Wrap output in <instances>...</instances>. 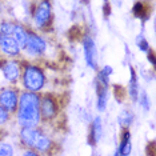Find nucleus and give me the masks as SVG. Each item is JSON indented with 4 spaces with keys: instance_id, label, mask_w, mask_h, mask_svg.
Instances as JSON below:
<instances>
[{
    "instance_id": "23",
    "label": "nucleus",
    "mask_w": 156,
    "mask_h": 156,
    "mask_svg": "<svg viewBox=\"0 0 156 156\" xmlns=\"http://www.w3.org/2000/svg\"><path fill=\"white\" fill-rule=\"evenodd\" d=\"M140 103H141V105H143L144 109H148V98H147V95H145V94H141Z\"/></svg>"
},
{
    "instance_id": "17",
    "label": "nucleus",
    "mask_w": 156,
    "mask_h": 156,
    "mask_svg": "<svg viewBox=\"0 0 156 156\" xmlns=\"http://www.w3.org/2000/svg\"><path fill=\"white\" fill-rule=\"evenodd\" d=\"M133 122V113L129 111H123L119 115V123L122 127H129Z\"/></svg>"
},
{
    "instance_id": "25",
    "label": "nucleus",
    "mask_w": 156,
    "mask_h": 156,
    "mask_svg": "<svg viewBox=\"0 0 156 156\" xmlns=\"http://www.w3.org/2000/svg\"><path fill=\"white\" fill-rule=\"evenodd\" d=\"M23 156H39V155L36 154V152H34V151H26Z\"/></svg>"
},
{
    "instance_id": "16",
    "label": "nucleus",
    "mask_w": 156,
    "mask_h": 156,
    "mask_svg": "<svg viewBox=\"0 0 156 156\" xmlns=\"http://www.w3.org/2000/svg\"><path fill=\"white\" fill-rule=\"evenodd\" d=\"M133 15L136 17H140V19H145L148 16V7L145 3L137 2L133 4Z\"/></svg>"
},
{
    "instance_id": "20",
    "label": "nucleus",
    "mask_w": 156,
    "mask_h": 156,
    "mask_svg": "<svg viewBox=\"0 0 156 156\" xmlns=\"http://www.w3.org/2000/svg\"><path fill=\"white\" fill-rule=\"evenodd\" d=\"M137 45H139V48H140L143 52H148V51H150V47H148L147 40H145V39H143V37H140L139 40H137Z\"/></svg>"
},
{
    "instance_id": "5",
    "label": "nucleus",
    "mask_w": 156,
    "mask_h": 156,
    "mask_svg": "<svg viewBox=\"0 0 156 156\" xmlns=\"http://www.w3.org/2000/svg\"><path fill=\"white\" fill-rule=\"evenodd\" d=\"M28 54L31 55H41L45 52L47 49V44H45L44 39L40 37L39 35L36 34H28L27 36V43H26V47Z\"/></svg>"
},
{
    "instance_id": "22",
    "label": "nucleus",
    "mask_w": 156,
    "mask_h": 156,
    "mask_svg": "<svg viewBox=\"0 0 156 156\" xmlns=\"http://www.w3.org/2000/svg\"><path fill=\"white\" fill-rule=\"evenodd\" d=\"M145 152H147V156H155V141H151V143L147 145Z\"/></svg>"
},
{
    "instance_id": "11",
    "label": "nucleus",
    "mask_w": 156,
    "mask_h": 156,
    "mask_svg": "<svg viewBox=\"0 0 156 156\" xmlns=\"http://www.w3.org/2000/svg\"><path fill=\"white\" fill-rule=\"evenodd\" d=\"M3 73H4V77L8 81H15L20 75V67L17 64V62H5L4 67H3Z\"/></svg>"
},
{
    "instance_id": "18",
    "label": "nucleus",
    "mask_w": 156,
    "mask_h": 156,
    "mask_svg": "<svg viewBox=\"0 0 156 156\" xmlns=\"http://www.w3.org/2000/svg\"><path fill=\"white\" fill-rule=\"evenodd\" d=\"M113 94H115V99L119 103H123V100L126 99V88L122 86H115L113 87Z\"/></svg>"
},
{
    "instance_id": "9",
    "label": "nucleus",
    "mask_w": 156,
    "mask_h": 156,
    "mask_svg": "<svg viewBox=\"0 0 156 156\" xmlns=\"http://www.w3.org/2000/svg\"><path fill=\"white\" fill-rule=\"evenodd\" d=\"M0 48L4 54L9 56H16L20 54V47L17 44V41L12 36H8V35L0 34Z\"/></svg>"
},
{
    "instance_id": "10",
    "label": "nucleus",
    "mask_w": 156,
    "mask_h": 156,
    "mask_svg": "<svg viewBox=\"0 0 156 156\" xmlns=\"http://www.w3.org/2000/svg\"><path fill=\"white\" fill-rule=\"evenodd\" d=\"M101 132H103V128H101V119H100V118H95L94 122H92V124H91L90 135H88V143H90L91 145H95L99 140H100Z\"/></svg>"
},
{
    "instance_id": "15",
    "label": "nucleus",
    "mask_w": 156,
    "mask_h": 156,
    "mask_svg": "<svg viewBox=\"0 0 156 156\" xmlns=\"http://www.w3.org/2000/svg\"><path fill=\"white\" fill-rule=\"evenodd\" d=\"M129 96L133 101H136L139 99V84H137V77L136 72L133 68H131V80H129V87H128Z\"/></svg>"
},
{
    "instance_id": "13",
    "label": "nucleus",
    "mask_w": 156,
    "mask_h": 156,
    "mask_svg": "<svg viewBox=\"0 0 156 156\" xmlns=\"http://www.w3.org/2000/svg\"><path fill=\"white\" fill-rule=\"evenodd\" d=\"M131 150H132V145H131V135L128 131H123L122 133V141H120L119 145V155L120 156H128L131 154Z\"/></svg>"
},
{
    "instance_id": "27",
    "label": "nucleus",
    "mask_w": 156,
    "mask_h": 156,
    "mask_svg": "<svg viewBox=\"0 0 156 156\" xmlns=\"http://www.w3.org/2000/svg\"><path fill=\"white\" fill-rule=\"evenodd\" d=\"M113 156H120V155H119V152L116 151V152H115V155H113Z\"/></svg>"
},
{
    "instance_id": "8",
    "label": "nucleus",
    "mask_w": 156,
    "mask_h": 156,
    "mask_svg": "<svg viewBox=\"0 0 156 156\" xmlns=\"http://www.w3.org/2000/svg\"><path fill=\"white\" fill-rule=\"evenodd\" d=\"M17 94L13 90H3L0 92V105L5 109L7 112L15 111L17 108Z\"/></svg>"
},
{
    "instance_id": "21",
    "label": "nucleus",
    "mask_w": 156,
    "mask_h": 156,
    "mask_svg": "<svg viewBox=\"0 0 156 156\" xmlns=\"http://www.w3.org/2000/svg\"><path fill=\"white\" fill-rule=\"evenodd\" d=\"M7 120H8V112H7L5 109L0 105V126L7 123Z\"/></svg>"
},
{
    "instance_id": "26",
    "label": "nucleus",
    "mask_w": 156,
    "mask_h": 156,
    "mask_svg": "<svg viewBox=\"0 0 156 156\" xmlns=\"http://www.w3.org/2000/svg\"><path fill=\"white\" fill-rule=\"evenodd\" d=\"M104 7H105V15H109V12H111V7H109V3H105ZM104 7H103V8H104Z\"/></svg>"
},
{
    "instance_id": "3",
    "label": "nucleus",
    "mask_w": 156,
    "mask_h": 156,
    "mask_svg": "<svg viewBox=\"0 0 156 156\" xmlns=\"http://www.w3.org/2000/svg\"><path fill=\"white\" fill-rule=\"evenodd\" d=\"M23 83L24 87L31 92L39 91L44 87L45 83V76L39 67L36 66H27L26 71L23 73Z\"/></svg>"
},
{
    "instance_id": "1",
    "label": "nucleus",
    "mask_w": 156,
    "mask_h": 156,
    "mask_svg": "<svg viewBox=\"0 0 156 156\" xmlns=\"http://www.w3.org/2000/svg\"><path fill=\"white\" fill-rule=\"evenodd\" d=\"M39 103H40V98L34 92H26L20 96L17 120L23 127L32 128V127L37 126L39 120H40Z\"/></svg>"
},
{
    "instance_id": "24",
    "label": "nucleus",
    "mask_w": 156,
    "mask_h": 156,
    "mask_svg": "<svg viewBox=\"0 0 156 156\" xmlns=\"http://www.w3.org/2000/svg\"><path fill=\"white\" fill-rule=\"evenodd\" d=\"M147 56H148V59H150L151 64H152V66H155L156 60H155V55H154V52H152V51H148V52H147Z\"/></svg>"
},
{
    "instance_id": "6",
    "label": "nucleus",
    "mask_w": 156,
    "mask_h": 156,
    "mask_svg": "<svg viewBox=\"0 0 156 156\" xmlns=\"http://www.w3.org/2000/svg\"><path fill=\"white\" fill-rule=\"evenodd\" d=\"M83 48H84V56H86V62L92 69H96L98 67V51L95 41L90 36L83 37Z\"/></svg>"
},
{
    "instance_id": "4",
    "label": "nucleus",
    "mask_w": 156,
    "mask_h": 156,
    "mask_svg": "<svg viewBox=\"0 0 156 156\" xmlns=\"http://www.w3.org/2000/svg\"><path fill=\"white\" fill-rule=\"evenodd\" d=\"M51 4L48 2H41L40 4L37 5V8L35 9L34 13V20L36 27L43 28L45 26H48L49 22H51Z\"/></svg>"
},
{
    "instance_id": "14",
    "label": "nucleus",
    "mask_w": 156,
    "mask_h": 156,
    "mask_svg": "<svg viewBox=\"0 0 156 156\" xmlns=\"http://www.w3.org/2000/svg\"><path fill=\"white\" fill-rule=\"evenodd\" d=\"M96 94H98V109L99 111H104L105 105H107V86H103L96 80Z\"/></svg>"
},
{
    "instance_id": "2",
    "label": "nucleus",
    "mask_w": 156,
    "mask_h": 156,
    "mask_svg": "<svg viewBox=\"0 0 156 156\" xmlns=\"http://www.w3.org/2000/svg\"><path fill=\"white\" fill-rule=\"evenodd\" d=\"M20 137L27 147H32L39 152H47L51 148V140L35 127H24L20 132Z\"/></svg>"
},
{
    "instance_id": "12",
    "label": "nucleus",
    "mask_w": 156,
    "mask_h": 156,
    "mask_svg": "<svg viewBox=\"0 0 156 156\" xmlns=\"http://www.w3.org/2000/svg\"><path fill=\"white\" fill-rule=\"evenodd\" d=\"M8 36H12L13 39H15L20 48H22V47H26L28 34L26 32V30H24L22 26H19V24H13L12 32H11V35H8Z\"/></svg>"
},
{
    "instance_id": "19",
    "label": "nucleus",
    "mask_w": 156,
    "mask_h": 156,
    "mask_svg": "<svg viewBox=\"0 0 156 156\" xmlns=\"http://www.w3.org/2000/svg\"><path fill=\"white\" fill-rule=\"evenodd\" d=\"M0 156H13V148L8 143H0Z\"/></svg>"
},
{
    "instance_id": "7",
    "label": "nucleus",
    "mask_w": 156,
    "mask_h": 156,
    "mask_svg": "<svg viewBox=\"0 0 156 156\" xmlns=\"http://www.w3.org/2000/svg\"><path fill=\"white\" fill-rule=\"evenodd\" d=\"M39 111H40V115L44 119H52L54 116H56L58 104H56L55 99L51 98L49 95H45L44 98H41L40 103H39Z\"/></svg>"
}]
</instances>
